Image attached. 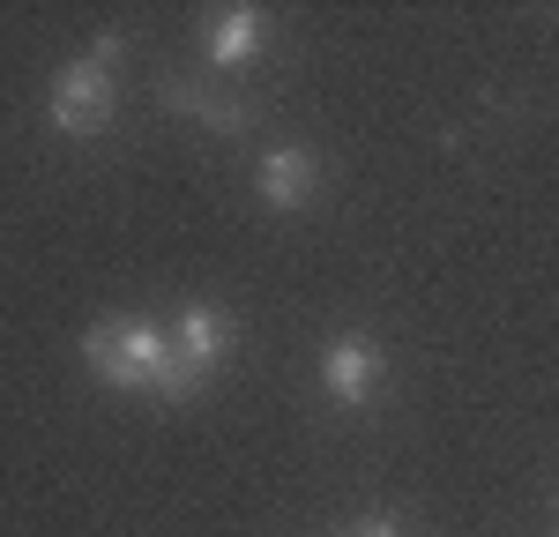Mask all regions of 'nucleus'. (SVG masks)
I'll return each mask as SVG.
<instances>
[{
  "instance_id": "1",
  "label": "nucleus",
  "mask_w": 559,
  "mask_h": 537,
  "mask_svg": "<svg viewBox=\"0 0 559 537\" xmlns=\"http://www.w3.org/2000/svg\"><path fill=\"white\" fill-rule=\"evenodd\" d=\"M83 358L105 389L165 396V381H173V329H157L150 313H105V321L83 329Z\"/></svg>"
},
{
  "instance_id": "2",
  "label": "nucleus",
  "mask_w": 559,
  "mask_h": 537,
  "mask_svg": "<svg viewBox=\"0 0 559 537\" xmlns=\"http://www.w3.org/2000/svg\"><path fill=\"white\" fill-rule=\"evenodd\" d=\"M112 60H120V38L105 31V38L90 45L83 60H68L60 75H52V128L60 134H97L112 120Z\"/></svg>"
},
{
  "instance_id": "3",
  "label": "nucleus",
  "mask_w": 559,
  "mask_h": 537,
  "mask_svg": "<svg viewBox=\"0 0 559 537\" xmlns=\"http://www.w3.org/2000/svg\"><path fill=\"white\" fill-rule=\"evenodd\" d=\"M224 358H231V313L187 307L173 321V381H165V396H194Z\"/></svg>"
},
{
  "instance_id": "4",
  "label": "nucleus",
  "mask_w": 559,
  "mask_h": 537,
  "mask_svg": "<svg viewBox=\"0 0 559 537\" xmlns=\"http://www.w3.org/2000/svg\"><path fill=\"white\" fill-rule=\"evenodd\" d=\"M321 381H329V396L344 403V410H358V403L373 396V381H381V351L366 336H336L321 351Z\"/></svg>"
},
{
  "instance_id": "5",
  "label": "nucleus",
  "mask_w": 559,
  "mask_h": 537,
  "mask_svg": "<svg viewBox=\"0 0 559 537\" xmlns=\"http://www.w3.org/2000/svg\"><path fill=\"white\" fill-rule=\"evenodd\" d=\"M261 194H269V210H299L313 194V150H269L261 157Z\"/></svg>"
},
{
  "instance_id": "6",
  "label": "nucleus",
  "mask_w": 559,
  "mask_h": 537,
  "mask_svg": "<svg viewBox=\"0 0 559 537\" xmlns=\"http://www.w3.org/2000/svg\"><path fill=\"white\" fill-rule=\"evenodd\" d=\"M261 23H269L261 8H216L210 15V60L216 68H239V60L261 45Z\"/></svg>"
},
{
  "instance_id": "7",
  "label": "nucleus",
  "mask_w": 559,
  "mask_h": 537,
  "mask_svg": "<svg viewBox=\"0 0 559 537\" xmlns=\"http://www.w3.org/2000/svg\"><path fill=\"white\" fill-rule=\"evenodd\" d=\"M165 97H173V105H187V112H202L210 128H239V112H231V105H210V97H202L194 83H173Z\"/></svg>"
},
{
  "instance_id": "8",
  "label": "nucleus",
  "mask_w": 559,
  "mask_h": 537,
  "mask_svg": "<svg viewBox=\"0 0 559 537\" xmlns=\"http://www.w3.org/2000/svg\"><path fill=\"white\" fill-rule=\"evenodd\" d=\"M350 537H395V523H358Z\"/></svg>"
}]
</instances>
